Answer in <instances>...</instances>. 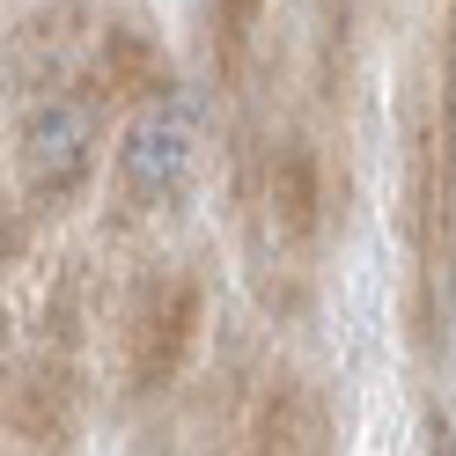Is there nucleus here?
I'll return each instance as SVG.
<instances>
[{"instance_id":"obj_1","label":"nucleus","mask_w":456,"mask_h":456,"mask_svg":"<svg viewBox=\"0 0 456 456\" xmlns=\"http://www.w3.org/2000/svg\"><path fill=\"white\" fill-rule=\"evenodd\" d=\"M15 169L37 199H60L81 184L89 169V110L81 103H45L22 118V140H15Z\"/></svg>"},{"instance_id":"obj_2","label":"nucleus","mask_w":456,"mask_h":456,"mask_svg":"<svg viewBox=\"0 0 456 456\" xmlns=\"http://www.w3.org/2000/svg\"><path fill=\"white\" fill-rule=\"evenodd\" d=\"M191 331H199V288L191 280H162L133 317V390H155L177 376Z\"/></svg>"},{"instance_id":"obj_3","label":"nucleus","mask_w":456,"mask_h":456,"mask_svg":"<svg viewBox=\"0 0 456 456\" xmlns=\"http://www.w3.org/2000/svg\"><path fill=\"white\" fill-rule=\"evenodd\" d=\"M118 169H126V184H133L140 199L177 191L184 169H191V118H184V110H155V118H140Z\"/></svg>"},{"instance_id":"obj_4","label":"nucleus","mask_w":456,"mask_h":456,"mask_svg":"<svg viewBox=\"0 0 456 456\" xmlns=\"http://www.w3.org/2000/svg\"><path fill=\"white\" fill-rule=\"evenodd\" d=\"M273 221L288 228V236H309V228H317V169H309L302 148L273 155Z\"/></svg>"},{"instance_id":"obj_5","label":"nucleus","mask_w":456,"mask_h":456,"mask_svg":"<svg viewBox=\"0 0 456 456\" xmlns=\"http://www.w3.org/2000/svg\"><path fill=\"white\" fill-rule=\"evenodd\" d=\"M15 427L30 442H67V383L60 376H45L22 390V405H15Z\"/></svg>"}]
</instances>
